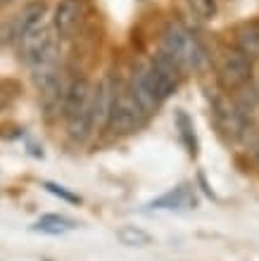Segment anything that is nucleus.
<instances>
[{
	"label": "nucleus",
	"mask_w": 259,
	"mask_h": 261,
	"mask_svg": "<svg viewBox=\"0 0 259 261\" xmlns=\"http://www.w3.org/2000/svg\"><path fill=\"white\" fill-rule=\"evenodd\" d=\"M116 240L126 247H145L152 242V235L138 226H122L116 228Z\"/></svg>",
	"instance_id": "obj_11"
},
{
	"label": "nucleus",
	"mask_w": 259,
	"mask_h": 261,
	"mask_svg": "<svg viewBox=\"0 0 259 261\" xmlns=\"http://www.w3.org/2000/svg\"><path fill=\"white\" fill-rule=\"evenodd\" d=\"M238 50L247 60H259V24H245L240 29Z\"/></svg>",
	"instance_id": "obj_9"
},
{
	"label": "nucleus",
	"mask_w": 259,
	"mask_h": 261,
	"mask_svg": "<svg viewBox=\"0 0 259 261\" xmlns=\"http://www.w3.org/2000/svg\"><path fill=\"white\" fill-rule=\"evenodd\" d=\"M7 105H10V93L5 88H0V112L7 110Z\"/></svg>",
	"instance_id": "obj_16"
},
{
	"label": "nucleus",
	"mask_w": 259,
	"mask_h": 261,
	"mask_svg": "<svg viewBox=\"0 0 259 261\" xmlns=\"http://www.w3.org/2000/svg\"><path fill=\"white\" fill-rule=\"evenodd\" d=\"M79 21H81V0H60L53 10L50 27H53L55 36L67 38L76 31Z\"/></svg>",
	"instance_id": "obj_5"
},
{
	"label": "nucleus",
	"mask_w": 259,
	"mask_h": 261,
	"mask_svg": "<svg viewBox=\"0 0 259 261\" xmlns=\"http://www.w3.org/2000/svg\"><path fill=\"white\" fill-rule=\"evenodd\" d=\"M76 228V223L72 219H64V216H57V214H48V216H41V219L36 221L34 230L38 233H48V235H62Z\"/></svg>",
	"instance_id": "obj_10"
},
{
	"label": "nucleus",
	"mask_w": 259,
	"mask_h": 261,
	"mask_svg": "<svg viewBox=\"0 0 259 261\" xmlns=\"http://www.w3.org/2000/svg\"><path fill=\"white\" fill-rule=\"evenodd\" d=\"M195 204V199L191 197V193H188V188L181 186L176 188V193H169V195H164L162 199H157L152 206H162V209H174V206H183V204Z\"/></svg>",
	"instance_id": "obj_12"
},
{
	"label": "nucleus",
	"mask_w": 259,
	"mask_h": 261,
	"mask_svg": "<svg viewBox=\"0 0 259 261\" xmlns=\"http://www.w3.org/2000/svg\"><path fill=\"white\" fill-rule=\"evenodd\" d=\"M240 93L236 97V102H238V110L243 112H252L259 102V88L252 86V83H245V86H240Z\"/></svg>",
	"instance_id": "obj_13"
},
{
	"label": "nucleus",
	"mask_w": 259,
	"mask_h": 261,
	"mask_svg": "<svg viewBox=\"0 0 259 261\" xmlns=\"http://www.w3.org/2000/svg\"><path fill=\"white\" fill-rule=\"evenodd\" d=\"M45 188H48L53 195H57V197H62V199H67V202H72V204H76V202H79V197H76V195L67 193V190H62V188L55 186V183H45Z\"/></svg>",
	"instance_id": "obj_15"
},
{
	"label": "nucleus",
	"mask_w": 259,
	"mask_h": 261,
	"mask_svg": "<svg viewBox=\"0 0 259 261\" xmlns=\"http://www.w3.org/2000/svg\"><path fill=\"white\" fill-rule=\"evenodd\" d=\"M145 110L138 105V100L131 95L129 88L114 93V102H112V112H109V121L107 128L114 136H126L131 130H136L143 124Z\"/></svg>",
	"instance_id": "obj_3"
},
{
	"label": "nucleus",
	"mask_w": 259,
	"mask_h": 261,
	"mask_svg": "<svg viewBox=\"0 0 259 261\" xmlns=\"http://www.w3.org/2000/svg\"><path fill=\"white\" fill-rule=\"evenodd\" d=\"M112 102H114V88H112V83L107 79H103L93 88V130L107 128Z\"/></svg>",
	"instance_id": "obj_7"
},
{
	"label": "nucleus",
	"mask_w": 259,
	"mask_h": 261,
	"mask_svg": "<svg viewBox=\"0 0 259 261\" xmlns=\"http://www.w3.org/2000/svg\"><path fill=\"white\" fill-rule=\"evenodd\" d=\"M62 117L72 140H86L93 133V86L88 79H74L62 95Z\"/></svg>",
	"instance_id": "obj_1"
},
{
	"label": "nucleus",
	"mask_w": 259,
	"mask_h": 261,
	"mask_svg": "<svg viewBox=\"0 0 259 261\" xmlns=\"http://www.w3.org/2000/svg\"><path fill=\"white\" fill-rule=\"evenodd\" d=\"M185 5L200 21H209L217 14V0H185Z\"/></svg>",
	"instance_id": "obj_14"
},
{
	"label": "nucleus",
	"mask_w": 259,
	"mask_h": 261,
	"mask_svg": "<svg viewBox=\"0 0 259 261\" xmlns=\"http://www.w3.org/2000/svg\"><path fill=\"white\" fill-rule=\"evenodd\" d=\"M131 95L138 100V105L145 110V114H150L159 107V100L155 97L152 93V86H150V76H148V64H138L133 69V76H131Z\"/></svg>",
	"instance_id": "obj_6"
},
{
	"label": "nucleus",
	"mask_w": 259,
	"mask_h": 261,
	"mask_svg": "<svg viewBox=\"0 0 259 261\" xmlns=\"http://www.w3.org/2000/svg\"><path fill=\"white\" fill-rule=\"evenodd\" d=\"M45 21V3L41 0H34V3H29L24 10L19 12L17 17V27H14V38L21 34H27L29 29H36L38 24Z\"/></svg>",
	"instance_id": "obj_8"
},
{
	"label": "nucleus",
	"mask_w": 259,
	"mask_h": 261,
	"mask_svg": "<svg viewBox=\"0 0 259 261\" xmlns=\"http://www.w3.org/2000/svg\"><path fill=\"white\" fill-rule=\"evenodd\" d=\"M219 81L228 90H238L240 86L250 83L252 79V60H247L238 48L226 50L224 57L219 60Z\"/></svg>",
	"instance_id": "obj_4"
},
{
	"label": "nucleus",
	"mask_w": 259,
	"mask_h": 261,
	"mask_svg": "<svg viewBox=\"0 0 259 261\" xmlns=\"http://www.w3.org/2000/svg\"><path fill=\"white\" fill-rule=\"evenodd\" d=\"M162 50L181 67V71H193L200 69V64L205 62V50L198 43L195 36L181 24H169L162 38Z\"/></svg>",
	"instance_id": "obj_2"
},
{
	"label": "nucleus",
	"mask_w": 259,
	"mask_h": 261,
	"mask_svg": "<svg viewBox=\"0 0 259 261\" xmlns=\"http://www.w3.org/2000/svg\"><path fill=\"white\" fill-rule=\"evenodd\" d=\"M3 3H10V0H0V5H3Z\"/></svg>",
	"instance_id": "obj_17"
}]
</instances>
